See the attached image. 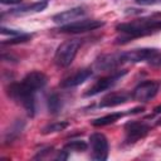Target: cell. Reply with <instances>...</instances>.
Segmentation results:
<instances>
[{
	"instance_id": "cell-1",
	"label": "cell",
	"mask_w": 161,
	"mask_h": 161,
	"mask_svg": "<svg viewBox=\"0 0 161 161\" xmlns=\"http://www.w3.org/2000/svg\"><path fill=\"white\" fill-rule=\"evenodd\" d=\"M116 30L125 34V38H119L125 42V39L137 38L147 35L155 30H161V19H138L130 23H122L116 26Z\"/></svg>"
},
{
	"instance_id": "cell-2",
	"label": "cell",
	"mask_w": 161,
	"mask_h": 161,
	"mask_svg": "<svg viewBox=\"0 0 161 161\" xmlns=\"http://www.w3.org/2000/svg\"><path fill=\"white\" fill-rule=\"evenodd\" d=\"M8 96L11 97L14 101L21 103V106L25 108L26 113L33 117L35 113V101H34V94L35 92L30 91L26 88L21 82L20 83H11L8 87Z\"/></svg>"
},
{
	"instance_id": "cell-3",
	"label": "cell",
	"mask_w": 161,
	"mask_h": 161,
	"mask_svg": "<svg viewBox=\"0 0 161 161\" xmlns=\"http://www.w3.org/2000/svg\"><path fill=\"white\" fill-rule=\"evenodd\" d=\"M80 44H82V42L79 39H72V40H67V42L62 43L55 52L54 63L62 68L70 65V63L74 60V58L80 48Z\"/></svg>"
},
{
	"instance_id": "cell-4",
	"label": "cell",
	"mask_w": 161,
	"mask_h": 161,
	"mask_svg": "<svg viewBox=\"0 0 161 161\" xmlns=\"http://www.w3.org/2000/svg\"><path fill=\"white\" fill-rule=\"evenodd\" d=\"M125 74H127V69H122V70H116L113 72L112 74L109 75H106V77H102L99 78L98 80H96L94 84H92L86 92H84V96L86 97H92V96H96L101 92H104L107 89H109L111 87H113Z\"/></svg>"
},
{
	"instance_id": "cell-5",
	"label": "cell",
	"mask_w": 161,
	"mask_h": 161,
	"mask_svg": "<svg viewBox=\"0 0 161 161\" xmlns=\"http://www.w3.org/2000/svg\"><path fill=\"white\" fill-rule=\"evenodd\" d=\"M160 89V82L156 79L152 80H145L135 87L132 91L131 98L137 101V102H147L152 99Z\"/></svg>"
},
{
	"instance_id": "cell-6",
	"label": "cell",
	"mask_w": 161,
	"mask_h": 161,
	"mask_svg": "<svg viewBox=\"0 0 161 161\" xmlns=\"http://www.w3.org/2000/svg\"><path fill=\"white\" fill-rule=\"evenodd\" d=\"M89 145L92 148V158L96 161H104L108 157V140L101 132H94L89 136Z\"/></svg>"
},
{
	"instance_id": "cell-7",
	"label": "cell",
	"mask_w": 161,
	"mask_h": 161,
	"mask_svg": "<svg viewBox=\"0 0 161 161\" xmlns=\"http://www.w3.org/2000/svg\"><path fill=\"white\" fill-rule=\"evenodd\" d=\"M104 25V21L97 20V19H86L80 21H73L65 25H62L59 28L60 33H68V34H79V33H86L91 30H96L101 26Z\"/></svg>"
},
{
	"instance_id": "cell-8",
	"label": "cell",
	"mask_w": 161,
	"mask_h": 161,
	"mask_svg": "<svg viewBox=\"0 0 161 161\" xmlns=\"http://www.w3.org/2000/svg\"><path fill=\"white\" fill-rule=\"evenodd\" d=\"M151 127L147 123L143 122H136V121H131L128 123H126L125 126V131H126V143H135L136 141L143 138L148 132H150Z\"/></svg>"
},
{
	"instance_id": "cell-9",
	"label": "cell",
	"mask_w": 161,
	"mask_h": 161,
	"mask_svg": "<svg viewBox=\"0 0 161 161\" xmlns=\"http://www.w3.org/2000/svg\"><path fill=\"white\" fill-rule=\"evenodd\" d=\"M123 63H140L143 60H150L158 54V49L156 48H138L132 49L130 52H122Z\"/></svg>"
},
{
	"instance_id": "cell-10",
	"label": "cell",
	"mask_w": 161,
	"mask_h": 161,
	"mask_svg": "<svg viewBox=\"0 0 161 161\" xmlns=\"http://www.w3.org/2000/svg\"><path fill=\"white\" fill-rule=\"evenodd\" d=\"M121 64H123V54L112 53V54H104L97 58V60L94 62V68L98 70H112Z\"/></svg>"
},
{
	"instance_id": "cell-11",
	"label": "cell",
	"mask_w": 161,
	"mask_h": 161,
	"mask_svg": "<svg viewBox=\"0 0 161 161\" xmlns=\"http://www.w3.org/2000/svg\"><path fill=\"white\" fill-rule=\"evenodd\" d=\"M47 75L43 73V72H39V70H33V72H29L21 80V83L29 88L30 91L33 92H36L39 89H42L45 84H47Z\"/></svg>"
},
{
	"instance_id": "cell-12",
	"label": "cell",
	"mask_w": 161,
	"mask_h": 161,
	"mask_svg": "<svg viewBox=\"0 0 161 161\" xmlns=\"http://www.w3.org/2000/svg\"><path fill=\"white\" fill-rule=\"evenodd\" d=\"M93 72L91 68H82L79 70H77L75 73L70 74L69 77L64 78L62 82H60V87L62 88H73V87H77L82 83H84L89 77H92Z\"/></svg>"
},
{
	"instance_id": "cell-13",
	"label": "cell",
	"mask_w": 161,
	"mask_h": 161,
	"mask_svg": "<svg viewBox=\"0 0 161 161\" xmlns=\"http://www.w3.org/2000/svg\"><path fill=\"white\" fill-rule=\"evenodd\" d=\"M84 13H86V11H84L83 8L77 6V8H72V9H69V10H65V11H62V13L55 14V15L52 18V20H53L54 23H57V24H63V25H65V24L73 23V20H75L77 18L84 15Z\"/></svg>"
},
{
	"instance_id": "cell-14",
	"label": "cell",
	"mask_w": 161,
	"mask_h": 161,
	"mask_svg": "<svg viewBox=\"0 0 161 161\" xmlns=\"http://www.w3.org/2000/svg\"><path fill=\"white\" fill-rule=\"evenodd\" d=\"M131 98V94L126 93V92H118V93H109L107 94L98 104V107L101 108H107V107H116L119 104L126 103L128 99Z\"/></svg>"
},
{
	"instance_id": "cell-15",
	"label": "cell",
	"mask_w": 161,
	"mask_h": 161,
	"mask_svg": "<svg viewBox=\"0 0 161 161\" xmlns=\"http://www.w3.org/2000/svg\"><path fill=\"white\" fill-rule=\"evenodd\" d=\"M47 6H48L47 1H38V3H33L30 5H23V6L15 8V9L10 10V14L11 15H23V14L39 13V11H43Z\"/></svg>"
},
{
	"instance_id": "cell-16",
	"label": "cell",
	"mask_w": 161,
	"mask_h": 161,
	"mask_svg": "<svg viewBox=\"0 0 161 161\" xmlns=\"http://www.w3.org/2000/svg\"><path fill=\"white\" fill-rule=\"evenodd\" d=\"M125 114H127V113H123V112H113V113H109V114H106V116H102L99 118L93 119L92 121V125L94 127H102V126L112 125L116 121H118L119 118H122Z\"/></svg>"
},
{
	"instance_id": "cell-17",
	"label": "cell",
	"mask_w": 161,
	"mask_h": 161,
	"mask_svg": "<svg viewBox=\"0 0 161 161\" xmlns=\"http://www.w3.org/2000/svg\"><path fill=\"white\" fill-rule=\"evenodd\" d=\"M47 106H48V111L50 113H53V114L58 113L62 109V107H63V102H62L59 94L58 93L49 94V97L47 99Z\"/></svg>"
},
{
	"instance_id": "cell-18",
	"label": "cell",
	"mask_w": 161,
	"mask_h": 161,
	"mask_svg": "<svg viewBox=\"0 0 161 161\" xmlns=\"http://www.w3.org/2000/svg\"><path fill=\"white\" fill-rule=\"evenodd\" d=\"M63 148L67 150L68 152L69 151H77V152H79V151H86L88 148V145L83 140H72V141L67 142Z\"/></svg>"
},
{
	"instance_id": "cell-19",
	"label": "cell",
	"mask_w": 161,
	"mask_h": 161,
	"mask_svg": "<svg viewBox=\"0 0 161 161\" xmlns=\"http://www.w3.org/2000/svg\"><path fill=\"white\" fill-rule=\"evenodd\" d=\"M69 126V122L68 121H60V122H53L48 126H45L43 128V133L44 135H48V133H54V132H60L63 130H65L67 127Z\"/></svg>"
},
{
	"instance_id": "cell-20",
	"label": "cell",
	"mask_w": 161,
	"mask_h": 161,
	"mask_svg": "<svg viewBox=\"0 0 161 161\" xmlns=\"http://www.w3.org/2000/svg\"><path fill=\"white\" fill-rule=\"evenodd\" d=\"M31 39V34H26V33H23L20 35H16V36H13L10 38L9 40H5L3 42V45H15V44H20V43H25L28 40Z\"/></svg>"
},
{
	"instance_id": "cell-21",
	"label": "cell",
	"mask_w": 161,
	"mask_h": 161,
	"mask_svg": "<svg viewBox=\"0 0 161 161\" xmlns=\"http://www.w3.org/2000/svg\"><path fill=\"white\" fill-rule=\"evenodd\" d=\"M1 34H4V35L9 34V35H11V36H16V35L23 34V31L15 30V29H8V28H5V26H1Z\"/></svg>"
},
{
	"instance_id": "cell-22",
	"label": "cell",
	"mask_w": 161,
	"mask_h": 161,
	"mask_svg": "<svg viewBox=\"0 0 161 161\" xmlns=\"http://www.w3.org/2000/svg\"><path fill=\"white\" fill-rule=\"evenodd\" d=\"M135 1L138 5H153V4L160 3L161 0H135Z\"/></svg>"
},
{
	"instance_id": "cell-23",
	"label": "cell",
	"mask_w": 161,
	"mask_h": 161,
	"mask_svg": "<svg viewBox=\"0 0 161 161\" xmlns=\"http://www.w3.org/2000/svg\"><path fill=\"white\" fill-rule=\"evenodd\" d=\"M55 158H57V160H60V161H62V160H67V158H68V151L63 148L62 151L58 152V155H57Z\"/></svg>"
},
{
	"instance_id": "cell-24",
	"label": "cell",
	"mask_w": 161,
	"mask_h": 161,
	"mask_svg": "<svg viewBox=\"0 0 161 161\" xmlns=\"http://www.w3.org/2000/svg\"><path fill=\"white\" fill-rule=\"evenodd\" d=\"M150 64L151 65H161V55H156L152 59H150Z\"/></svg>"
},
{
	"instance_id": "cell-25",
	"label": "cell",
	"mask_w": 161,
	"mask_h": 161,
	"mask_svg": "<svg viewBox=\"0 0 161 161\" xmlns=\"http://www.w3.org/2000/svg\"><path fill=\"white\" fill-rule=\"evenodd\" d=\"M0 3L4 5H14V4L21 3V0H0Z\"/></svg>"
},
{
	"instance_id": "cell-26",
	"label": "cell",
	"mask_w": 161,
	"mask_h": 161,
	"mask_svg": "<svg viewBox=\"0 0 161 161\" xmlns=\"http://www.w3.org/2000/svg\"><path fill=\"white\" fill-rule=\"evenodd\" d=\"M153 113H155V114H160V113H161V104H158V106H156V107L153 108Z\"/></svg>"
},
{
	"instance_id": "cell-27",
	"label": "cell",
	"mask_w": 161,
	"mask_h": 161,
	"mask_svg": "<svg viewBox=\"0 0 161 161\" xmlns=\"http://www.w3.org/2000/svg\"><path fill=\"white\" fill-rule=\"evenodd\" d=\"M157 125H161V119H158V121H157Z\"/></svg>"
}]
</instances>
